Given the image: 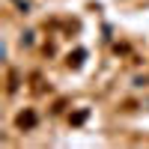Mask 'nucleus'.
<instances>
[{"label": "nucleus", "instance_id": "2", "mask_svg": "<svg viewBox=\"0 0 149 149\" xmlns=\"http://www.w3.org/2000/svg\"><path fill=\"white\" fill-rule=\"evenodd\" d=\"M18 86H21L18 72H15V69H9V78H6V93H18Z\"/></svg>", "mask_w": 149, "mask_h": 149}, {"label": "nucleus", "instance_id": "1", "mask_svg": "<svg viewBox=\"0 0 149 149\" xmlns=\"http://www.w3.org/2000/svg\"><path fill=\"white\" fill-rule=\"evenodd\" d=\"M36 122H39L36 110H33V107H24L21 113L15 116V128H18V131H33V128H36Z\"/></svg>", "mask_w": 149, "mask_h": 149}, {"label": "nucleus", "instance_id": "4", "mask_svg": "<svg viewBox=\"0 0 149 149\" xmlns=\"http://www.w3.org/2000/svg\"><path fill=\"white\" fill-rule=\"evenodd\" d=\"M84 119H86V110H78L74 116H69V122H72V125H81Z\"/></svg>", "mask_w": 149, "mask_h": 149}, {"label": "nucleus", "instance_id": "3", "mask_svg": "<svg viewBox=\"0 0 149 149\" xmlns=\"http://www.w3.org/2000/svg\"><path fill=\"white\" fill-rule=\"evenodd\" d=\"M84 57H86V51H84V48H78V51H74V54H69V66H74V69H78Z\"/></svg>", "mask_w": 149, "mask_h": 149}]
</instances>
